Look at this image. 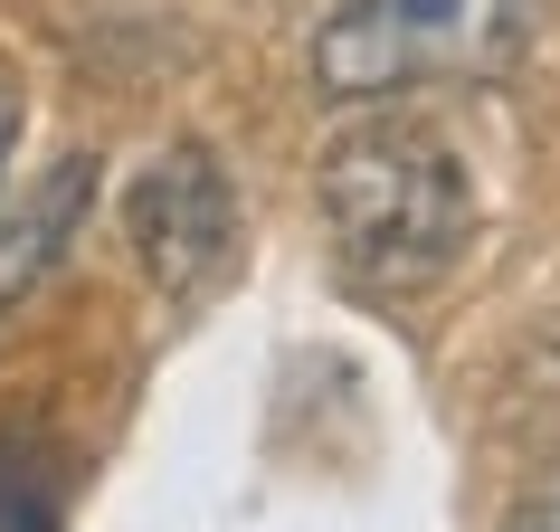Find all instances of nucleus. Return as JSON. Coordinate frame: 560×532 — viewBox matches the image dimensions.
<instances>
[{
    "mask_svg": "<svg viewBox=\"0 0 560 532\" xmlns=\"http://www.w3.org/2000/svg\"><path fill=\"white\" fill-rule=\"evenodd\" d=\"M77 456L48 428H0V532H67Z\"/></svg>",
    "mask_w": 560,
    "mask_h": 532,
    "instance_id": "obj_5",
    "label": "nucleus"
},
{
    "mask_svg": "<svg viewBox=\"0 0 560 532\" xmlns=\"http://www.w3.org/2000/svg\"><path fill=\"white\" fill-rule=\"evenodd\" d=\"M541 0H332L314 20L304 77L324 105H389L428 86H485L523 67Z\"/></svg>",
    "mask_w": 560,
    "mask_h": 532,
    "instance_id": "obj_2",
    "label": "nucleus"
},
{
    "mask_svg": "<svg viewBox=\"0 0 560 532\" xmlns=\"http://www.w3.org/2000/svg\"><path fill=\"white\" fill-rule=\"evenodd\" d=\"M124 247L143 257V276L162 296H209L237 257V190L229 162L209 143H162L143 162V181L124 190Z\"/></svg>",
    "mask_w": 560,
    "mask_h": 532,
    "instance_id": "obj_3",
    "label": "nucleus"
},
{
    "mask_svg": "<svg viewBox=\"0 0 560 532\" xmlns=\"http://www.w3.org/2000/svg\"><path fill=\"white\" fill-rule=\"evenodd\" d=\"M86 181H95V162H86V152H67L58 172H38L20 200H0V324H10V304L58 266V247L77 238V219H86Z\"/></svg>",
    "mask_w": 560,
    "mask_h": 532,
    "instance_id": "obj_4",
    "label": "nucleus"
},
{
    "mask_svg": "<svg viewBox=\"0 0 560 532\" xmlns=\"http://www.w3.org/2000/svg\"><path fill=\"white\" fill-rule=\"evenodd\" d=\"M10 143H20V77H0V172H10Z\"/></svg>",
    "mask_w": 560,
    "mask_h": 532,
    "instance_id": "obj_7",
    "label": "nucleus"
},
{
    "mask_svg": "<svg viewBox=\"0 0 560 532\" xmlns=\"http://www.w3.org/2000/svg\"><path fill=\"white\" fill-rule=\"evenodd\" d=\"M332 266L361 296H418L475 247V162L418 115H371L314 162Z\"/></svg>",
    "mask_w": 560,
    "mask_h": 532,
    "instance_id": "obj_1",
    "label": "nucleus"
},
{
    "mask_svg": "<svg viewBox=\"0 0 560 532\" xmlns=\"http://www.w3.org/2000/svg\"><path fill=\"white\" fill-rule=\"evenodd\" d=\"M503 532H560V456L541 475H532L523 495H513V513H503Z\"/></svg>",
    "mask_w": 560,
    "mask_h": 532,
    "instance_id": "obj_6",
    "label": "nucleus"
}]
</instances>
